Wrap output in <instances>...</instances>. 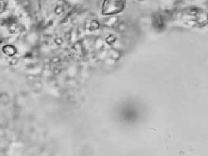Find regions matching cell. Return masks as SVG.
Segmentation results:
<instances>
[{"label":"cell","instance_id":"obj_3","mask_svg":"<svg viewBox=\"0 0 208 156\" xmlns=\"http://www.w3.org/2000/svg\"><path fill=\"white\" fill-rule=\"evenodd\" d=\"M98 26H99V23H98V21H97L96 20H93L90 23V27L93 28V30L98 28Z\"/></svg>","mask_w":208,"mask_h":156},{"label":"cell","instance_id":"obj_4","mask_svg":"<svg viewBox=\"0 0 208 156\" xmlns=\"http://www.w3.org/2000/svg\"><path fill=\"white\" fill-rule=\"evenodd\" d=\"M64 8L62 6H57L54 9V12L57 15H60L64 12Z\"/></svg>","mask_w":208,"mask_h":156},{"label":"cell","instance_id":"obj_2","mask_svg":"<svg viewBox=\"0 0 208 156\" xmlns=\"http://www.w3.org/2000/svg\"><path fill=\"white\" fill-rule=\"evenodd\" d=\"M3 52L6 55H8L9 56H12L13 54H15V53L16 52V50L13 46L8 45V46H5L3 48Z\"/></svg>","mask_w":208,"mask_h":156},{"label":"cell","instance_id":"obj_1","mask_svg":"<svg viewBox=\"0 0 208 156\" xmlns=\"http://www.w3.org/2000/svg\"><path fill=\"white\" fill-rule=\"evenodd\" d=\"M127 0H104L101 6V13L111 16L122 12L125 8Z\"/></svg>","mask_w":208,"mask_h":156}]
</instances>
